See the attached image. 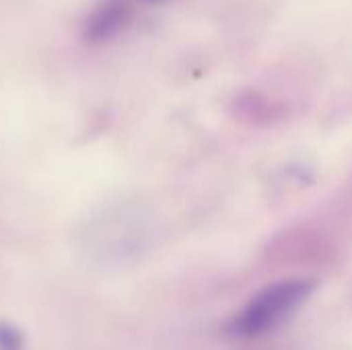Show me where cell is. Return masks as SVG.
Wrapping results in <instances>:
<instances>
[{
	"label": "cell",
	"instance_id": "obj_1",
	"mask_svg": "<svg viewBox=\"0 0 352 350\" xmlns=\"http://www.w3.org/2000/svg\"><path fill=\"white\" fill-rule=\"evenodd\" d=\"M316 291L314 278H285L256 293L231 320L229 332L235 338H260L280 328Z\"/></svg>",
	"mask_w": 352,
	"mask_h": 350
}]
</instances>
